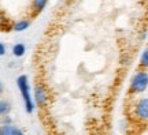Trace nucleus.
Masks as SVG:
<instances>
[{
  "label": "nucleus",
  "mask_w": 148,
  "mask_h": 135,
  "mask_svg": "<svg viewBox=\"0 0 148 135\" xmlns=\"http://www.w3.org/2000/svg\"><path fill=\"white\" fill-rule=\"evenodd\" d=\"M3 90H4V88H3V83L0 82V94L3 93Z\"/></svg>",
  "instance_id": "nucleus-14"
},
{
  "label": "nucleus",
  "mask_w": 148,
  "mask_h": 135,
  "mask_svg": "<svg viewBox=\"0 0 148 135\" xmlns=\"http://www.w3.org/2000/svg\"><path fill=\"white\" fill-rule=\"evenodd\" d=\"M48 4V0H32V14L33 15H40L42 11L45 10V7Z\"/></svg>",
  "instance_id": "nucleus-6"
},
{
  "label": "nucleus",
  "mask_w": 148,
  "mask_h": 135,
  "mask_svg": "<svg viewBox=\"0 0 148 135\" xmlns=\"http://www.w3.org/2000/svg\"><path fill=\"white\" fill-rule=\"evenodd\" d=\"M133 116H134V119L141 121V123H148V97L138 98L134 102Z\"/></svg>",
  "instance_id": "nucleus-4"
},
{
  "label": "nucleus",
  "mask_w": 148,
  "mask_h": 135,
  "mask_svg": "<svg viewBox=\"0 0 148 135\" xmlns=\"http://www.w3.org/2000/svg\"><path fill=\"white\" fill-rule=\"evenodd\" d=\"M25 53H26V47H25V44L18 42V44H15V45L12 47V55L15 57H22Z\"/></svg>",
  "instance_id": "nucleus-8"
},
{
  "label": "nucleus",
  "mask_w": 148,
  "mask_h": 135,
  "mask_svg": "<svg viewBox=\"0 0 148 135\" xmlns=\"http://www.w3.org/2000/svg\"><path fill=\"white\" fill-rule=\"evenodd\" d=\"M147 89H148V73L145 68H140L130 79L129 93L136 96V94L144 93Z\"/></svg>",
  "instance_id": "nucleus-2"
},
{
  "label": "nucleus",
  "mask_w": 148,
  "mask_h": 135,
  "mask_svg": "<svg viewBox=\"0 0 148 135\" xmlns=\"http://www.w3.org/2000/svg\"><path fill=\"white\" fill-rule=\"evenodd\" d=\"M16 86L19 89V93H21L22 98H23V104H25V111L26 113H33L36 104L33 101V96L30 94V85H29V79L26 75H19L16 78Z\"/></svg>",
  "instance_id": "nucleus-1"
},
{
  "label": "nucleus",
  "mask_w": 148,
  "mask_h": 135,
  "mask_svg": "<svg viewBox=\"0 0 148 135\" xmlns=\"http://www.w3.org/2000/svg\"><path fill=\"white\" fill-rule=\"evenodd\" d=\"M30 27V21L29 19H21L11 25V29L14 31H25Z\"/></svg>",
  "instance_id": "nucleus-7"
},
{
  "label": "nucleus",
  "mask_w": 148,
  "mask_h": 135,
  "mask_svg": "<svg viewBox=\"0 0 148 135\" xmlns=\"http://www.w3.org/2000/svg\"><path fill=\"white\" fill-rule=\"evenodd\" d=\"M10 21L5 16V14L3 11H0V30H8L10 29Z\"/></svg>",
  "instance_id": "nucleus-10"
},
{
  "label": "nucleus",
  "mask_w": 148,
  "mask_h": 135,
  "mask_svg": "<svg viewBox=\"0 0 148 135\" xmlns=\"http://www.w3.org/2000/svg\"><path fill=\"white\" fill-rule=\"evenodd\" d=\"M33 101L36 107L38 108H45L49 101H51V93L48 88L45 86V83L42 82H37L34 85V89H33Z\"/></svg>",
  "instance_id": "nucleus-3"
},
{
  "label": "nucleus",
  "mask_w": 148,
  "mask_h": 135,
  "mask_svg": "<svg viewBox=\"0 0 148 135\" xmlns=\"http://www.w3.org/2000/svg\"><path fill=\"white\" fill-rule=\"evenodd\" d=\"M0 124H8V123H12V119H11L8 115H5V116H1L0 117Z\"/></svg>",
  "instance_id": "nucleus-12"
},
{
  "label": "nucleus",
  "mask_w": 148,
  "mask_h": 135,
  "mask_svg": "<svg viewBox=\"0 0 148 135\" xmlns=\"http://www.w3.org/2000/svg\"><path fill=\"white\" fill-rule=\"evenodd\" d=\"M11 108H12V107H11L10 101L0 98V117L10 113V112H11Z\"/></svg>",
  "instance_id": "nucleus-9"
},
{
  "label": "nucleus",
  "mask_w": 148,
  "mask_h": 135,
  "mask_svg": "<svg viewBox=\"0 0 148 135\" xmlns=\"http://www.w3.org/2000/svg\"><path fill=\"white\" fill-rule=\"evenodd\" d=\"M23 131L16 127L14 123L8 124H0V135H22Z\"/></svg>",
  "instance_id": "nucleus-5"
},
{
  "label": "nucleus",
  "mask_w": 148,
  "mask_h": 135,
  "mask_svg": "<svg viewBox=\"0 0 148 135\" xmlns=\"http://www.w3.org/2000/svg\"><path fill=\"white\" fill-rule=\"evenodd\" d=\"M4 55H5V47L4 44L0 42V56H4Z\"/></svg>",
  "instance_id": "nucleus-13"
},
{
  "label": "nucleus",
  "mask_w": 148,
  "mask_h": 135,
  "mask_svg": "<svg viewBox=\"0 0 148 135\" xmlns=\"http://www.w3.org/2000/svg\"><path fill=\"white\" fill-rule=\"evenodd\" d=\"M140 68H145L148 70V47L144 49L141 55H140Z\"/></svg>",
  "instance_id": "nucleus-11"
}]
</instances>
